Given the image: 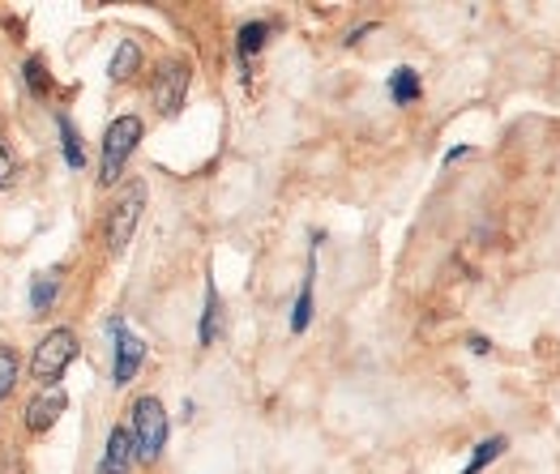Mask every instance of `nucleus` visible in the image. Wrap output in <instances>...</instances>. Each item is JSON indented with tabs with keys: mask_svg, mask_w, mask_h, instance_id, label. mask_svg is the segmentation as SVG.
<instances>
[{
	"mask_svg": "<svg viewBox=\"0 0 560 474\" xmlns=\"http://www.w3.org/2000/svg\"><path fill=\"white\" fill-rule=\"evenodd\" d=\"M326 244V232H313V257H308V270H304V283L295 295V308H291V333H304L313 325V283H317V248Z\"/></svg>",
	"mask_w": 560,
	"mask_h": 474,
	"instance_id": "nucleus-9",
	"label": "nucleus"
},
{
	"mask_svg": "<svg viewBox=\"0 0 560 474\" xmlns=\"http://www.w3.org/2000/svg\"><path fill=\"white\" fill-rule=\"evenodd\" d=\"M188 86H192V69H188V60L180 56H172V60H163L159 64V78H154V111L159 116H180V107H185L188 98Z\"/></svg>",
	"mask_w": 560,
	"mask_h": 474,
	"instance_id": "nucleus-5",
	"label": "nucleus"
},
{
	"mask_svg": "<svg viewBox=\"0 0 560 474\" xmlns=\"http://www.w3.org/2000/svg\"><path fill=\"white\" fill-rule=\"evenodd\" d=\"M141 364H145V342H141L129 325L112 321V384H116V389L133 384L141 372Z\"/></svg>",
	"mask_w": 560,
	"mask_h": 474,
	"instance_id": "nucleus-6",
	"label": "nucleus"
},
{
	"mask_svg": "<svg viewBox=\"0 0 560 474\" xmlns=\"http://www.w3.org/2000/svg\"><path fill=\"white\" fill-rule=\"evenodd\" d=\"M420 98H423L420 73H416L411 64H398V69L389 73V103H394V107H416Z\"/></svg>",
	"mask_w": 560,
	"mask_h": 474,
	"instance_id": "nucleus-14",
	"label": "nucleus"
},
{
	"mask_svg": "<svg viewBox=\"0 0 560 474\" xmlns=\"http://www.w3.org/2000/svg\"><path fill=\"white\" fill-rule=\"evenodd\" d=\"M467 351H470V355H492V342H488L483 333H470V337H467Z\"/></svg>",
	"mask_w": 560,
	"mask_h": 474,
	"instance_id": "nucleus-21",
	"label": "nucleus"
},
{
	"mask_svg": "<svg viewBox=\"0 0 560 474\" xmlns=\"http://www.w3.org/2000/svg\"><path fill=\"white\" fill-rule=\"evenodd\" d=\"M141 60H145V56H141L138 44H133V39H120L116 51H112V60H107V78H112L116 86H120V82H133L141 73Z\"/></svg>",
	"mask_w": 560,
	"mask_h": 474,
	"instance_id": "nucleus-13",
	"label": "nucleus"
},
{
	"mask_svg": "<svg viewBox=\"0 0 560 474\" xmlns=\"http://www.w3.org/2000/svg\"><path fill=\"white\" fill-rule=\"evenodd\" d=\"M0 474H22V458H0Z\"/></svg>",
	"mask_w": 560,
	"mask_h": 474,
	"instance_id": "nucleus-22",
	"label": "nucleus"
},
{
	"mask_svg": "<svg viewBox=\"0 0 560 474\" xmlns=\"http://www.w3.org/2000/svg\"><path fill=\"white\" fill-rule=\"evenodd\" d=\"M56 138H60L65 167H69V171H82V167H86V150H82V133H78V125H73L69 111H56Z\"/></svg>",
	"mask_w": 560,
	"mask_h": 474,
	"instance_id": "nucleus-12",
	"label": "nucleus"
},
{
	"mask_svg": "<svg viewBox=\"0 0 560 474\" xmlns=\"http://www.w3.org/2000/svg\"><path fill=\"white\" fill-rule=\"evenodd\" d=\"M133 466H138V436H133V424H112L107 445H103V458H98V474H129Z\"/></svg>",
	"mask_w": 560,
	"mask_h": 474,
	"instance_id": "nucleus-7",
	"label": "nucleus"
},
{
	"mask_svg": "<svg viewBox=\"0 0 560 474\" xmlns=\"http://www.w3.org/2000/svg\"><path fill=\"white\" fill-rule=\"evenodd\" d=\"M78 333L69 330V325H56L51 333H44V342L35 346V355H31V377L47 384V389H56L60 377L73 368V359H78Z\"/></svg>",
	"mask_w": 560,
	"mask_h": 474,
	"instance_id": "nucleus-4",
	"label": "nucleus"
},
{
	"mask_svg": "<svg viewBox=\"0 0 560 474\" xmlns=\"http://www.w3.org/2000/svg\"><path fill=\"white\" fill-rule=\"evenodd\" d=\"M22 78H26V91H31L35 98H44L47 91H51V78H47V69L39 56H26V60H22Z\"/></svg>",
	"mask_w": 560,
	"mask_h": 474,
	"instance_id": "nucleus-17",
	"label": "nucleus"
},
{
	"mask_svg": "<svg viewBox=\"0 0 560 474\" xmlns=\"http://www.w3.org/2000/svg\"><path fill=\"white\" fill-rule=\"evenodd\" d=\"M13 180H18V163H13L9 145L0 142V189H13Z\"/></svg>",
	"mask_w": 560,
	"mask_h": 474,
	"instance_id": "nucleus-19",
	"label": "nucleus"
},
{
	"mask_svg": "<svg viewBox=\"0 0 560 474\" xmlns=\"http://www.w3.org/2000/svg\"><path fill=\"white\" fill-rule=\"evenodd\" d=\"M56 295H60V270H39L31 279V312L47 317L56 308Z\"/></svg>",
	"mask_w": 560,
	"mask_h": 474,
	"instance_id": "nucleus-16",
	"label": "nucleus"
},
{
	"mask_svg": "<svg viewBox=\"0 0 560 474\" xmlns=\"http://www.w3.org/2000/svg\"><path fill=\"white\" fill-rule=\"evenodd\" d=\"M223 330H228V317H223L219 283H214V274H206V304H201V317H197V342L201 346H214Z\"/></svg>",
	"mask_w": 560,
	"mask_h": 474,
	"instance_id": "nucleus-10",
	"label": "nucleus"
},
{
	"mask_svg": "<svg viewBox=\"0 0 560 474\" xmlns=\"http://www.w3.org/2000/svg\"><path fill=\"white\" fill-rule=\"evenodd\" d=\"M18 372H22V364H18V351L0 342V402L13 393V384H18Z\"/></svg>",
	"mask_w": 560,
	"mask_h": 474,
	"instance_id": "nucleus-18",
	"label": "nucleus"
},
{
	"mask_svg": "<svg viewBox=\"0 0 560 474\" xmlns=\"http://www.w3.org/2000/svg\"><path fill=\"white\" fill-rule=\"evenodd\" d=\"M275 35V22H244L235 31V64H240V78H248V64L261 56V48L270 44Z\"/></svg>",
	"mask_w": 560,
	"mask_h": 474,
	"instance_id": "nucleus-11",
	"label": "nucleus"
},
{
	"mask_svg": "<svg viewBox=\"0 0 560 474\" xmlns=\"http://www.w3.org/2000/svg\"><path fill=\"white\" fill-rule=\"evenodd\" d=\"M133 436H138V462L141 466H150V462H159L163 458V449H167V436H172V419H167V406L154 398V393H141L138 402H133Z\"/></svg>",
	"mask_w": 560,
	"mask_h": 474,
	"instance_id": "nucleus-3",
	"label": "nucleus"
},
{
	"mask_svg": "<svg viewBox=\"0 0 560 474\" xmlns=\"http://www.w3.org/2000/svg\"><path fill=\"white\" fill-rule=\"evenodd\" d=\"M141 210H145V180H125V189L112 201L107 223H103L107 257H125V248L133 244V232L141 223Z\"/></svg>",
	"mask_w": 560,
	"mask_h": 474,
	"instance_id": "nucleus-1",
	"label": "nucleus"
},
{
	"mask_svg": "<svg viewBox=\"0 0 560 474\" xmlns=\"http://www.w3.org/2000/svg\"><path fill=\"white\" fill-rule=\"evenodd\" d=\"M510 449V436H501V431H492V436H483V440H475V449H470L467 466L458 474H483L501 453Z\"/></svg>",
	"mask_w": 560,
	"mask_h": 474,
	"instance_id": "nucleus-15",
	"label": "nucleus"
},
{
	"mask_svg": "<svg viewBox=\"0 0 560 474\" xmlns=\"http://www.w3.org/2000/svg\"><path fill=\"white\" fill-rule=\"evenodd\" d=\"M376 26H381V22H360V26H355V31H351V35H347V39H342V44H347V48H355V44H360V39H369V35H373Z\"/></svg>",
	"mask_w": 560,
	"mask_h": 474,
	"instance_id": "nucleus-20",
	"label": "nucleus"
},
{
	"mask_svg": "<svg viewBox=\"0 0 560 474\" xmlns=\"http://www.w3.org/2000/svg\"><path fill=\"white\" fill-rule=\"evenodd\" d=\"M141 116H116L112 125H107V133H103V163H98V185L103 189H112V185H120L125 180V163L133 158V150L141 145Z\"/></svg>",
	"mask_w": 560,
	"mask_h": 474,
	"instance_id": "nucleus-2",
	"label": "nucleus"
},
{
	"mask_svg": "<svg viewBox=\"0 0 560 474\" xmlns=\"http://www.w3.org/2000/svg\"><path fill=\"white\" fill-rule=\"evenodd\" d=\"M69 411V393L56 384V389H44V393H35L31 402H26V415H22V424L31 436H44L51 427L60 424V415Z\"/></svg>",
	"mask_w": 560,
	"mask_h": 474,
	"instance_id": "nucleus-8",
	"label": "nucleus"
},
{
	"mask_svg": "<svg viewBox=\"0 0 560 474\" xmlns=\"http://www.w3.org/2000/svg\"><path fill=\"white\" fill-rule=\"evenodd\" d=\"M467 154H470V145H454V150L445 154V167H450V163H458V158H467Z\"/></svg>",
	"mask_w": 560,
	"mask_h": 474,
	"instance_id": "nucleus-23",
	"label": "nucleus"
}]
</instances>
